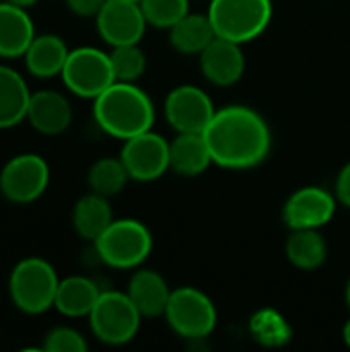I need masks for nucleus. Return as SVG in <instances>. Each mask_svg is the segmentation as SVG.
I'll return each mask as SVG.
<instances>
[{
    "mask_svg": "<svg viewBox=\"0 0 350 352\" xmlns=\"http://www.w3.org/2000/svg\"><path fill=\"white\" fill-rule=\"evenodd\" d=\"M128 179H130V175L120 157H103V159L95 161L87 173V184H89L91 192L101 194L105 198L120 194L126 188Z\"/></svg>",
    "mask_w": 350,
    "mask_h": 352,
    "instance_id": "nucleus-25",
    "label": "nucleus"
},
{
    "mask_svg": "<svg viewBox=\"0 0 350 352\" xmlns=\"http://www.w3.org/2000/svg\"><path fill=\"white\" fill-rule=\"evenodd\" d=\"M289 262L299 270H318L326 262V241L318 229H293L285 245Z\"/></svg>",
    "mask_w": 350,
    "mask_h": 352,
    "instance_id": "nucleus-24",
    "label": "nucleus"
},
{
    "mask_svg": "<svg viewBox=\"0 0 350 352\" xmlns=\"http://www.w3.org/2000/svg\"><path fill=\"white\" fill-rule=\"evenodd\" d=\"M342 338H344V344L350 349V320L344 324V328H342Z\"/></svg>",
    "mask_w": 350,
    "mask_h": 352,
    "instance_id": "nucleus-33",
    "label": "nucleus"
},
{
    "mask_svg": "<svg viewBox=\"0 0 350 352\" xmlns=\"http://www.w3.org/2000/svg\"><path fill=\"white\" fill-rule=\"evenodd\" d=\"M136 2H140V0H136Z\"/></svg>",
    "mask_w": 350,
    "mask_h": 352,
    "instance_id": "nucleus-35",
    "label": "nucleus"
},
{
    "mask_svg": "<svg viewBox=\"0 0 350 352\" xmlns=\"http://www.w3.org/2000/svg\"><path fill=\"white\" fill-rule=\"evenodd\" d=\"M35 37L33 21L27 8L14 6L6 0L0 2V58H23Z\"/></svg>",
    "mask_w": 350,
    "mask_h": 352,
    "instance_id": "nucleus-16",
    "label": "nucleus"
},
{
    "mask_svg": "<svg viewBox=\"0 0 350 352\" xmlns=\"http://www.w3.org/2000/svg\"><path fill=\"white\" fill-rule=\"evenodd\" d=\"M6 2H10V4H14V6H21V8H31L33 4H37V0H6Z\"/></svg>",
    "mask_w": 350,
    "mask_h": 352,
    "instance_id": "nucleus-32",
    "label": "nucleus"
},
{
    "mask_svg": "<svg viewBox=\"0 0 350 352\" xmlns=\"http://www.w3.org/2000/svg\"><path fill=\"white\" fill-rule=\"evenodd\" d=\"M217 109L206 91L194 85L175 87L165 99V116L177 134H204Z\"/></svg>",
    "mask_w": 350,
    "mask_h": 352,
    "instance_id": "nucleus-10",
    "label": "nucleus"
},
{
    "mask_svg": "<svg viewBox=\"0 0 350 352\" xmlns=\"http://www.w3.org/2000/svg\"><path fill=\"white\" fill-rule=\"evenodd\" d=\"M140 8L151 27L171 29L190 12V0H140Z\"/></svg>",
    "mask_w": 350,
    "mask_h": 352,
    "instance_id": "nucleus-27",
    "label": "nucleus"
},
{
    "mask_svg": "<svg viewBox=\"0 0 350 352\" xmlns=\"http://www.w3.org/2000/svg\"><path fill=\"white\" fill-rule=\"evenodd\" d=\"M120 159L130 179L155 182L169 171V142L149 130L124 140Z\"/></svg>",
    "mask_w": 350,
    "mask_h": 352,
    "instance_id": "nucleus-11",
    "label": "nucleus"
},
{
    "mask_svg": "<svg viewBox=\"0 0 350 352\" xmlns=\"http://www.w3.org/2000/svg\"><path fill=\"white\" fill-rule=\"evenodd\" d=\"M27 122L43 136H58L72 124V105L60 91H35L29 99Z\"/></svg>",
    "mask_w": 350,
    "mask_h": 352,
    "instance_id": "nucleus-15",
    "label": "nucleus"
},
{
    "mask_svg": "<svg viewBox=\"0 0 350 352\" xmlns=\"http://www.w3.org/2000/svg\"><path fill=\"white\" fill-rule=\"evenodd\" d=\"M347 303H349V307H350V280H349V285H347Z\"/></svg>",
    "mask_w": 350,
    "mask_h": 352,
    "instance_id": "nucleus-34",
    "label": "nucleus"
},
{
    "mask_svg": "<svg viewBox=\"0 0 350 352\" xmlns=\"http://www.w3.org/2000/svg\"><path fill=\"white\" fill-rule=\"evenodd\" d=\"M97 31L111 47L138 43L146 29V19L136 0H105L95 16Z\"/></svg>",
    "mask_w": 350,
    "mask_h": 352,
    "instance_id": "nucleus-12",
    "label": "nucleus"
},
{
    "mask_svg": "<svg viewBox=\"0 0 350 352\" xmlns=\"http://www.w3.org/2000/svg\"><path fill=\"white\" fill-rule=\"evenodd\" d=\"M336 196L318 186H307L291 194L283 208L285 225L293 229H320L336 212Z\"/></svg>",
    "mask_w": 350,
    "mask_h": 352,
    "instance_id": "nucleus-13",
    "label": "nucleus"
},
{
    "mask_svg": "<svg viewBox=\"0 0 350 352\" xmlns=\"http://www.w3.org/2000/svg\"><path fill=\"white\" fill-rule=\"evenodd\" d=\"M68 54H70V50L60 35L43 33V35L33 37L23 60H25V68L31 76L54 78V76L62 74Z\"/></svg>",
    "mask_w": 350,
    "mask_h": 352,
    "instance_id": "nucleus-17",
    "label": "nucleus"
},
{
    "mask_svg": "<svg viewBox=\"0 0 350 352\" xmlns=\"http://www.w3.org/2000/svg\"><path fill=\"white\" fill-rule=\"evenodd\" d=\"M93 118L105 134L128 140L153 128L155 105L134 82L116 80L93 99Z\"/></svg>",
    "mask_w": 350,
    "mask_h": 352,
    "instance_id": "nucleus-2",
    "label": "nucleus"
},
{
    "mask_svg": "<svg viewBox=\"0 0 350 352\" xmlns=\"http://www.w3.org/2000/svg\"><path fill=\"white\" fill-rule=\"evenodd\" d=\"M165 318L169 328L186 340H202L217 328V309L212 301L194 287L171 291Z\"/></svg>",
    "mask_w": 350,
    "mask_h": 352,
    "instance_id": "nucleus-8",
    "label": "nucleus"
},
{
    "mask_svg": "<svg viewBox=\"0 0 350 352\" xmlns=\"http://www.w3.org/2000/svg\"><path fill=\"white\" fill-rule=\"evenodd\" d=\"M60 76L64 87L83 99H95L116 82L109 54L91 45L70 50Z\"/></svg>",
    "mask_w": 350,
    "mask_h": 352,
    "instance_id": "nucleus-7",
    "label": "nucleus"
},
{
    "mask_svg": "<svg viewBox=\"0 0 350 352\" xmlns=\"http://www.w3.org/2000/svg\"><path fill=\"white\" fill-rule=\"evenodd\" d=\"M212 161L225 169H250L260 165L272 144L266 120L245 105L217 109L204 130Z\"/></svg>",
    "mask_w": 350,
    "mask_h": 352,
    "instance_id": "nucleus-1",
    "label": "nucleus"
},
{
    "mask_svg": "<svg viewBox=\"0 0 350 352\" xmlns=\"http://www.w3.org/2000/svg\"><path fill=\"white\" fill-rule=\"evenodd\" d=\"M142 316L128 297L120 291H101L95 307L89 314L93 336L109 346H122L138 334Z\"/></svg>",
    "mask_w": 350,
    "mask_h": 352,
    "instance_id": "nucleus-6",
    "label": "nucleus"
},
{
    "mask_svg": "<svg viewBox=\"0 0 350 352\" xmlns=\"http://www.w3.org/2000/svg\"><path fill=\"white\" fill-rule=\"evenodd\" d=\"M336 200L350 208V163L342 167L336 179Z\"/></svg>",
    "mask_w": 350,
    "mask_h": 352,
    "instance_id": "nucleus-31",
    "label": "nucleus"
},
{
    "mask_svg": "<svg viewBox=\"0 0 350 352\" xmlns=\"http://www.w3.org/2000/svg\"><path fill=\"white\" fill-rule=\"evenodd\" d=\"M252 330L264 342H283L289 336L285 320L281 316H276L274 311H262L260 316H256Z\"/></svg>",
    "mask_w": 350,
    "mask_h": 352,
    "instance_id": "nucleus-29",
    "label": "nucleus"
},
{
    "mask_svg": "<svg viewBox=\"0 0 350 352\" xmlns=\"http://www.w3.org/2000/svg\"><path fill=\"white\" fill-rule=\"evenodd\" d=\"M109 60H111V66H113L116 80L134 82L146 70V56H144V52L140 50L138 43H126V45L111 47Z\"/></svg>",
    "mask_w": 350,
    "mask_h": 352,
    "instance_id": "nucleus-26",
    "label": "nucleus"
},
{
    "mask_svg": "<svg viewBox=\"0 0 350 352\" xmlns=\"http://www.w3.org/2000/svg\"><path fill=\"white\" fill-rule=\"evenodd\" d=\"M208 19L217 37L245 43L264 33L272 19L270 0H210Z\"/></svg>",
    "mask_w": 350,
    "mask_h": 352,
    "instance_id": "nucleus-5",
    "label": "nucleus"
},
{
    "mask_svg": "<svg viewBox=\"0 0 350 352\" xmlns=\"http://www.w3.org/2000/svg\"><path fill=\"white\" fill-rule=\"evenodd\" d=\"M64 2L72 14L85 16V19H89V16L95 19L97 12L101 10V6L105 4V0H64Z\"/></svg>",
    "mask_w": 350,
    "mask_h": 352,
    "instance_id": "nucleus-30",
    "label": "nucleus"
},
{
    "mask_svg": "<svg viewBox=\"0 0 350 352\" xmlns=\"http://www.w3.org/2000/svg\"><path fill=\"white\" fill-rule=\"evenodd\" d=\"M113 223V210L109 198L89 192L76 200L72 208V227L76 235L85 241H95Z\"/></svg>",
    "mask_w": 350,
    "mask_h": 352,
    "instance_id": "nucleus-22",
    "label": "nucleus"
},
{
    "mask_svg": "<svg viewBox=\"0 0 350 352\" xmlns=\"http://www.w3.org/2000/svg\"><path fill=\"white\" fill-rule=\"evenodd\" d=\"M31 91L14 68L0 64V130H8L27 120Z\"/></svg>",
    "mask_w": 350,
    "mask_h": 352,
    "instance_id": "nucleus-20",
    "label": "nucleus"
},
{
    "mask_svg": "<svg viewBox=\"0 0 350 352\" xmlns=\"http://www.w3.org/2000/svg\"><path fill=\"white\" fill-rule=\"evenodd\" d=\"M93 252L101 264L116 270L138 268L153 252L149 227L136 219H113V223L93 241Z\"/></svg>",
    "mask_w": 350,
    "mask_h": 352,
    "instance_id": "nucleus-4",
    "label": "nucleus"
},
{
    "mask_svg": "<svg viewBox=\"0 0 350 352\" xmlns=\"http://www.w3.org/2000/svg\"><path fill=\"white\" fill-rule=\"evenodd\" d=\"M200 70L204 78L217 87L235 85L245 70V58L241 52V43L215 37L208 47L200 54Z\"/></svg>",
    "mask_w": 350,
    "mask_h": 352,
    "instance_id": "nucleus-14",
    "label": "nucleus"
},
{
    "mask_svg": "<svg viewBox=\"0 0 350 352\" xmlns=\"http://www.w3.org/2000/svg\"><path fill=\"white\" fill-rule=\"evenodd\" d=\"M217 37L208 14L188 12L169 29V41L179 54H202Z\"/></svg>",
    "mask_w": 350,
    "mask_h": 352,
    "instance_id": "nucleus-23",
    "label": "nucleus"
},
{
    "mask_svg": "<svg viewBox=\"0 0 350 352\" xmlns=\"http://www.w3.org/2000/svg\"><path fill=\"white\" fill-rule=\"evenodd\" d=\"M101 295L99 285L89 276H66L60 280L56 291L54 309L66 318H89Z\"/></svg>",
    "mask_w": 350,
    "mask_h": 352,
    "instance_id": "nucleus-21",
    "label": "nucleus"
},
{
    "mask_svg": "<svg viewBox=\"0 0 350 352\" xmlns=\"http://www.w3.org/2000/svg\"><path fill=\"white\" fill-rule=\"evenodd\" d=\"M58 285L60 278L56 268L43 258L29 256L10 270L8 297L19 311L39 316L54 307Z\"/></svg>",
    "mask_w": 350,
    "mask_h": 352,
    "instance_id": "nucleus-3",
    "label": "nucleus"
},
{
    "mask_svg": "<svg viewBox=\"0 0 350 352\" xmlns=\"http://www.w3.org/2000/svg\"><path fill=\"white\" fill-rule=\"evenodd\" d=\"M212 155L204 134H177L169 142V171L196 177L212 165Z\"/></svg>",
    "mask_w": 350,
    "mask_h": 352,
    "instance_id": "nucleus-19",
    "label": "nucleus"
},
{
    "mask_svg": "<svg viewBox=\"0 0 350 352\" xmlns=\"http://www.w3.org/2000/svg\"><path fill=\"white\" fill-rule=\"evenodd\" d=\"M41 349L45 352H87L89 344L80 332L68 326H58L50 330L43 338Z\"/></svg>",
    "mask_w": 350,
    "mask_h": 352,
    "instance_id": "nucleus-28",
    "label": "nucleus"
},
{
    "mask_svg": "<svg viewBox=\"0 0 350 352\" xmlns=\"http://www.w3.org/2000/svg\"><path fill=\"white\" fill-rule=\"evenodd\" d=\"M128 297L136 305L142 318H159L165 316L171 289L167 280L157 270H136L128 283Z\"/></svg>",
    "mask_w": 350,
    "mask_h": 352,
    "instance_id": "nucleus-18",
    "label": "nucleus"
},
{
    "mask_svg": "<svg viewBox=\"0 0 350 352\" xmlns=\"http://www.w3.org/2000/svg\"><path fill=\"white\" fill-rule=\"evenodd\" d=\"M50 184V165L35 153H21L0 169V194L10 204H33Z\"/></svg>",
    "mask_w": 350,
    "mask_h": 352,
    "instance_id": "nucleus-9",
    "label": "nucleus"
}]
</instances>
